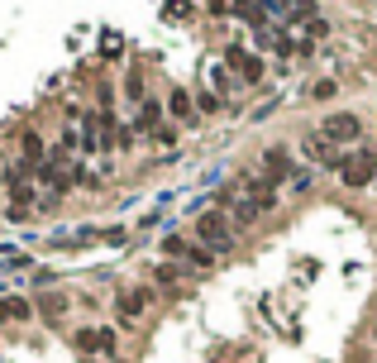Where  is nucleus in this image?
Returning a JSON list of instances; mask_svg holds the SVG:
<instances>
[{
    "label": "nucleus",
    "instance_id": "39448f33",
    "mask_svg": "<svg viewBox=\"0 0 377 363\" xmlns=\"http://www.w3.org/2000/svg\"><path fill=\"white\" fill-rule=\"evenodd\" d=\"M301 148H306V158H315V163H325V168H339V153H334V143L325 139V134H306V143H301Z\"/></svg>",
    "mask_w": 377,
    "mask_h": 363
},
{
    "label": "nucleus",
    "instance_id": "f8f14e48",
    "mask_svg": "<svg viewBox=\"0 0 377 363\" xmlns=\"http://www.w3.org/2000/svg\"><path fill=\"white\" fill-rule=\"evenodd\" d=\"M33 311H29V301L24 297H10V320H29Z\"/></svg>",
    "mask_w": 377,
    "mask_h": 363
},
{
    "label": "nucleus",
    "instance_id": "20e7f679",
    "mask_svg": "<svg viewBox=\"0 0 377 363\" xmlns=\"http://www.w3.org/2000/svg\"><path fill=\"white\" fill-rule=\"evenodd\" d=\"M286 177H291V153H286V148H267L263 182H267V187H277V182H286Z\"/></svg>",
    "mask_w": 377,
    "mask_h": 363
},
{
    "label": "nucleus",
    "instance_id": "f03ea898",
    "mask_svg": "<svg viewBox=\"0 0 377 363\" xmlns=\"http://www.w3.org/2000/svg\"><path fill=\"white\" fill-rule=\"evenodd\" d=\"M373 173H377L373 153H348V158L339 163V182H344V187H368Z\"/></svg>",
    "mask_w": 377,
    "mask_h": 363
},
{
    "label": "nucleus",
    "instance_id": "6e6552de",
    "mask_svg": "<svg viewBox=\"0 0 377 363\" xmlns=\"http://www.w3.org/2000/svg\"><path fill=\"white\" fill-rule=\"evenodd\" d=\"M143 306H148V292H143V287H129V292H120V316H125V320L143 316Z\"/></svg>",
    "mask_w": 377,
    "mask_h": 363
},
{
    "label": "nucleus",
    "instance_id": "9d476101",
    "mask_svg": "<svg viewBox=\"0 0 377 363\" xmlns=\"http://www.w3.org/2000/svg\"><path fill=\"white\" fill-rule=\"evenodd\" d=\"M38 311H43L48 320H58V316H63V311H67V301L58 297V292H43V297H38Z\"/></svg>",
    "mask_w": 377,
    "mask_h": 363
},
{
    "label": "nucleus",
    "instance_id": "1a4fd4ad",
    "mask_svg": "<svg viewBox=\"0 0 377 363\" xmlns=\"http://www.w3.org/2000/svg\"><path fill=\"white\" fill-rule=\"evenodd\" d=\"M24 168H43V143H38V134H24Z\"/></svg>",
    "mask_w": 377,
    "mask_h": 363
},
{
    "label": "nucleus",
    "instance_id": "4468645a",
    "mask_svg": "<svg viewBox=\"0 0 377 363\" xmlns=\"http://www.w3.org/2000/svg\"><path fill=\"white\" fill-rule=\"evenodd\" d=\"M0 320H10V297H0Z\"/></svg>",
    "mask_w": 377,
    "mask_h": 363
},
{
    "label": "nucleus",
    "instance_id": "9b49d317",
    "mask_svg": "<svg viewBox=\"0 0 377 363\" xmlns=\"http://www.w3.org/2000/svg\"><path fill=\"white\" fill-rule=\"evenodd\" d=\"M167 106H172L177 120H191V96L187 91H172V101H167Z\"/></svg>",
    "mask_w": 377,
    "mask_h": 363
},
{
    "label": "nucleus",
    "instance_id": "ddd939ff",
    "mask_svg": "<svg viewBox=\"0 0 377 363\" xmlns=\"http://www.w3.org/2000/svg\"><path fill=\"white\" fill-rule=\"evenodd\" d=\"M153 120H157V106H148V101H143V115H139V125L148 129V125H153Z\"/></svg>",
    "mask_w": 377,
    "mask_h": 363
},
{
    "label": "nucleus",
    "instance_id": "f257e3e1",
    "mask_svg": "<svg viewBox=\"0 0 377 363\" xmlns=\"http://www.w3.org/2000/svg\"><path fill=\"white\" fill-rule=\"evenodd\" d=\"M196 235H201L205 249H229V244H234V225L224 220L220 210H210V215H201V220H196Z\"/></svg>",
    "mask_w": 377,
    "mask_h": 363
},
{
    "label": "nucleus",
    "instance_id": "7ed1b4c3",
    "mask_svg": "<svg viewBox=\"0 0 377 363\" xmlns=\"http://www.w3.org/2000/svg\"><path fill=\"white\" fill-rule=\"evenodd\" d=\"M320 134H325L330 143H353V139L363 134V120H358V115H330Z\"/></svg>",
    "mask_w": 377,
    "mask_h": 363
},
{
    "label": "nucleus",
    "instance_id": "423d86ee",
    "mask_svg": "<svg viewBox=\"0 0 377 363\" xmlns=\"http://www.w3.org/2000/svg\"><path fill=\"white\" fill-rule=\"evenodd\" d=\"M224 58H229V67H234V72H239V77H244V81H258V77H263V63H258L253 53H244V48H239V44L229 48Z\"/></svg>",
    "mask_w": 377,
    "mask_h": 363
},
{
    "label": "nucleus",
    "instance_id": "0eeeda50",
    "mask_svg": "<svg viewBox=\"0 0 377 363\" xmlns=\"http://www.w3.org/2000/svg\"><path fill=\"white\" fill-rule=\"evenodd\" d=\"M77 349H86V354H110V349H115V334L110 330H81L77 334Z\"/></svg>",
    "mask_w": 377,
    "mask_h": 363
}]
</instances>
